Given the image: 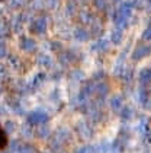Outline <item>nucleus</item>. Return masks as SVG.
I'll list each match as a JSON object with an SVG mask.
<instances>
[{
	"instance_id": "nucleus-1",
	"label": "nucleus",
	"mask_w": 151,
	"mask_h": 153,
	"mask_svg": "<svg viewBox=\"0 0 151 153\" xmlns=\"http://www.w3.org/2000/svg\"><path fill=\"white\" fill-rule=\"evenodd\" d=\"M7 144H9V136H7L6 130L3 128L1 124H0V150H3Z\"/></svg>"
}]
</instances>
